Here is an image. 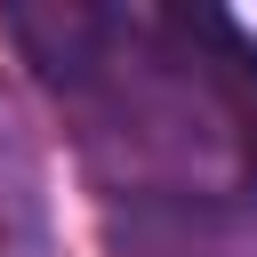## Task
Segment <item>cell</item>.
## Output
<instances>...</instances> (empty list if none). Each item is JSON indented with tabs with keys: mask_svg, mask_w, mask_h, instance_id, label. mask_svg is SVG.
Here are the masks:
<instances>
[{
	"mask_svg": "<svg viewBox=\"0 0 257 257\" xmlns=\"http://www.w3.org/2000/svg\"><path fill=\"white\" fill-rule=\"evenodd\" d=\"M0 257H48V209H40V169L24 137L0 120Z\"/></svg>",
	"mask_w": 257,
	"mask_h": 257,
	"instance_id": "cell-1",
	"label": "cell"
}]
</instances>
